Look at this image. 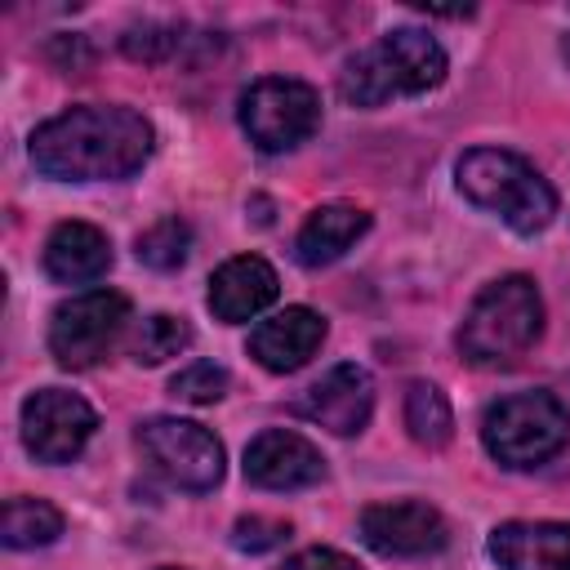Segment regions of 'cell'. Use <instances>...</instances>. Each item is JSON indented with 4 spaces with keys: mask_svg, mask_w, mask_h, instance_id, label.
<instances>
[{
    "mask_svg": "<svg viewBox=\"0 0 570 570\" xmlns=\"http://www.w3.org/2000/svg\"><path fill=\"white\" fill-rule=\"evenodd\" d=\"M187 249H191V227H187L183 218H160V223H151V227L138 236V263H147V267H156V272L183 267Z\"/></svg>",
    "mask_w": 570,
    "mask_h": 570,
    "instance_id": "obj_21",
    "label": "cell"
},
{
    "mask_svg": "<svg viewBox=\"0 0 570 570\" xmlns=\"http://www.w3.org/2000/svg\"><path fill=\"white\" fill-rule=\"evenodd\" d=\"M289 539V521H276V517H240L232 525V548L240 552H267V548H281Z\"/></svg>",
    "mask_w": 570,
    "mask_h": 570,
    "instance_id": "obj_24",
    "label": "cell"
},
{
    "mask_svg": "<svg viewBox=\"0 0 570 570\" xmlns=\"http://www.w3.org/2000/svg\"><path fill=\"white\" fill-rule=\"evenodd\" d=\"M276 294H281L276 267L258 254H236L209 276V312L227 325H240V321L258 316L263 307L276 303Z\"/></svg>",
    "mask_w": 570,
    "mask_h": 570,
    "instance_id": "obj_14",
    "label": "cell"
},
{
    "mask_svg": "<svg viewBox=\"0 0 570 570\" xmlns=\"http://www.w3.org/2000/svg\"><path fill=\"white\" fill-rule=\"evenodd\" d=\"M405 428L428 450H441L454 436V410H450V401H445V392L436 383L419 379V383L405 387Z\"/></svg>",
    "mask_w": 570,
    "mask_h": 570,
    "instance_id": "obj_18",
    "label": "cell"
},
{
    "mask_svg": "<svg viewBox=\"0 0 570 570\" xmlns=\"http://www.w3.org/2000/svg\"><path fill=\"white\" fill-rule=\"evenodd\" d=\"M62 534V512L45 499H9L0 517L4 548H49Z\"/></svg>",
    "mask_w": 570,
    "mask_h": 570,
    "instance_id": "obj_19",
    "label": "cell"
},
{
    "mask_svg": "<svg viewBox=\"0 0 570 570\" xmlns=\"http://www.w3.org/2000/svg\"><path fill=\"white\" fill-rule=\"evenodd\" d=\"M361 539L379 557H428L450 543V525L432 503L396 499V503H370L361 512Z\"/></svg>",
    "mask_w": 570,
    "mask_h": 570,
    "instance_id": "obj_10",
    "label": "cell"
},
{
    "mask_svg": "<svg viewBox=\"0 0 570 570\" xmlns=\"http://www.w3.org/2000/svg\"><path fill=\"white\" fill-rule=\"evenodd\" d=\"M151 125L134 107L116 102H85L53 120H45L27 151L45 178L58 183H116L147 165L151 156Z\"/></svg>",
    "mask_w": 570,
    "mask_h": 570,
    "instance_id": "obj_1",
    "label": "cell"
},
{
    "mask_svg": "<svg viewBox=\"0 0 570 570\" xmlns=\"http://www.w3.org/2000/svg\"><path fill=\"white\" fill-rule=\"evenodd\" d=\"M298 414L334 436H356L374 414V379L356 361L325 370L298 401Z\"/></svg>",
    "mask_w": 570,
    "mask_h": 570,
    "instance_id": "obj_11",
    "label": "cell"
},
{
    "mask_svg": "<svg viewBox=\"0 0 570 570\" xmlns=\"http://www.w3.org/2000/svg\"><path fill=\"white\" fill-rule=\"evenodd\" d=\"M187 45L183 27H169V22H134L125 36H120V49L138 62H165L174 58L178 49Z\"/></svg>",
    "mask_w": 570,
    "mask_h": 570,
    "instance_id": "obj_22",
    "label": "cell"
},
{
    "mask_svg": "<svg viewBox=\"0 0 570 570\" xmlns=\"http://www.w3.org/2000/svg\"><path fill=\"white\" fill-rule=\"evenodd\" d=\"M111 267V240L94 223H58L45 240V272L58 285H89Z\"/></svg>",
    "mask_w": 570,
    "mask_h": 570,
    "instance_id": "obj_17",
    "label": "cell"
},
{
    "mask_svg": "<svg viewBox=\"0 0 570 570\" xmlns=\"http://www.w3.org/2000/svg\"><path fill=\"white\" fill-rule=\"evenodd\" d=\"M169 392L183 396V401H191V405H209V401H218L227 392V370L214 365V361H191L187 370L174 374Z\"/></svg>",
    "mask_w": 570,
    "mask_h": 570,
    "instance_id": "obj_23",
    "label": "cell"
},
{
    "mask_svg": "<svg viewBox=\"0 0 570 570\" xmlns=\"http://www.w3.org/2000/svg\"><path fill=\"white\" fill-rule=\"evenodd\" d=\"M129 321V298L120 289H85L53 307L49 316V352L67 370H89L107 356L116 334Z\"/></svg>",
    "mask_w": 570,
    "mask_h": 570,
    "instance_id": "obj_7",
    "label": "cell"
},
{
    "mask_svg": "<svg viewBox=\"0 0 570 570\" xmlns=\"http://www.w3.org/2000/svg\"><path fill=\"white\" fill-rule=\"evenodd\" d=\"M138 445L151 459V468L178 490L205 494L223 481V441L205 423L160 414L138 428Z\"/></svg>",
    "mask_w": 570,
    "mask_h": 570,
    "instance_id": "obj_8",
    "label": "cell"
},
{
    "mask_svg": "<svg viewBox=\"0 0 570 570\" xmlns=\"http://www.w3.org/2000/svg\"><path fill=\"white\" fill-rule=\"evenodd\" d=\"M98 428L85 396L67 387H40L22 401V445L40 463H71Z\"/></svg>",
    "mask_w": 570,
    "mask_h": 570,
    "instance_id": "obj_9",
    "label": "cell"
},
{
    "mask_svg": "<svg viewBox=\"0 0 570 570\" xmlns=\"http://www.w3.org/2000/svg\"><path fill=\"white\" fill-rule=\"evenodd\" d=\"M187 347H191V325H187L183 316L156 312V316H147V321L138 325L129 352H134L138 365H160V361H169V356H178V352H187Z\"/></svg>",
    "mask_w": 570,
    "mask_h": 570,
    "instance_id": "obj_20",
    "label": "cell"
},
{
    "mask_svg": "<svg viewBox=\"0 0 570 570\" xmlns=\"http://www.w3.org/2000/svg\"><path fill=\"white\" fill-rule=\"evenodd\" d=\"M240 129L258 151H289L321 129V94L294 76H263L240 94Z\"/></svg>",
    "mask_w": 570,
    "mask_h": 570,
    "instance_id": "obj_6",
    "label": "cell"
},
{
    "mask_svg": "<svg viewBox=\"0 0 570 570\" xmlns=\"http://www.w3.org/2000/svg\"><path fill=\"white\" fill-rule=\"evenodd\" d=\"M281 570H361V566L347 552H338V548H303Z\"/></svg>",
    "mask_w": 570,
    "mask_h": 570,
    "instance_id": "obj_25",
    "label": "cell"
},
{
    "mask_svg": "<svg viewBox=\"0 0 570 570\" xmlns=\"http://www.w3.org/2000/svg\"><path fill=\"white\" fill-rule=\"evenodd\" d=\"M543 334V298H539V285L521 272L512 276H499L490 281L463 325H459V352L468 365H481V370H503L512 361H521L534 338Z\"/></svg>",
    "mask_w": 570,
    "mask_h": 570,
    "instance_id": "obj_4",
    "label": "cell"
},
{
    "mask_svg": "<svg viewBox=\"0 0 570 570\" xmlns=\"http://www.w3.org/2000/svg\"><path fill=\"white\" fill-rule=\"evenodd\" d=\"M445 49L419 27H396L352 53L338 71V98L352 107H383L392 98L428 94L445 80Z\"/></svg>",
    "mask_w": 570,
    "mask_h": 570,
    "instance_id": "obj_2",
    "label": "cell"
},
{
    "mask_svg": "<svg viewBox=\"0 0 570 570\" xmlns=\"http://www.w3.org/2000/svg\"><path fill=\"white\" fill-rule=\"evenodd\" d=\"M454 183H459V191L476 209L503 218L517 236H534V232H543L557 218V191H552V183L525 156H517V151L472 147V151L459 156Z\"/></svg>",
    "mask_w": 570,
    "mask_h": 570,
    "instance_id": "obj_3",
    "label": "cell"
},
{
    "mask_svg": "<svg viewBox=\"0 0 570 570\" xmlns=\"http://www.w3.org/2000/svg\"><path fill=\"white\" fill-rule=\"evenodd\" d=\"M365 232H370V214L361 205H347V200L316 205L294 236V258L303 267H325V263L343 258Z\"/></svg>",
    "mask_w": 570,
    "mask_h": 570,
    "instance_id": "obj_16",
    "label": "cell"
},
{
    "mask_svg": "<svg viewBox=\"0 0 570 570\" xmlns=\"http://www.w3.org/2000/svg\"><path fill=\"white\" fill-rule=\"evenodd\" d=\"M321 343H325V316L312 307H285L254 325L249 356L272 374H294L321 352Z\"/></svg>",
    "mask_w": 570,
    "mask_h": 570,
    "instance_id": "obj_13",
    "label": "cell"
},
{
    "mask_svg": "<svg viewBox=\"0 0 570 570\" xmlns=\"http://www.w3.org/2000/svg\"><path fill=\"white\" fill-rule=\"evenodd\" d=\"M325 476L321 450L289 432V428H267L245 445V481L258 490H303Z\"/></svg>",
    "mask_w": 570,
    "mask_h": 570,
    "instance_id": "obj_12",
    "label": "cell"
},
{
    "mask_svg": "<svg viewBox=\"0 0 570 570\" xmlns=\"http://www.w3.org/2000/svg\"><path fill=\"white\" fill-rule=\"evenodd\" d=\"M499 570H570V521H503L490 530Z\"/></svg>",
    "mask_w": 570,
    "mask_h": 570,
    "instance_id": "obj_15",
    "label": "cell"
},
{
    "mask_svg": "<svg viewBox=\"0 0 570 570\" xmlns=\"http://www.w3.org/2000/svg\"><path fill=\"white\" fill-rule=\"evenodd\" d=\"M561 49H566V58H570V36H566V45H561Z\"/></svg>",
    "mask_w": 570,
    "mask_h": 570,
    "instance_id": "obj_26",
    "label": "cell"
},
{
    "mask_svg": "<svg viewBox=\"0 0 570 570\" xmlns=\"http://www.w3.org/2000/svg\"><path fill=\"white\" fill-rule=\"evenodd\" d=\"M566 441H570V414L543 387L499 396L481 419V445L503 468H539L552 454H561Z\"/></svg>",
    "mask_w": 570,
    "mask_h": 570,
    "instance_id": "obj_5",
    "label": "cell"
}]
</instances>
